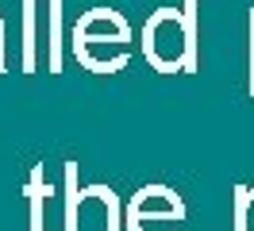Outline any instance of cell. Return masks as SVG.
<instances>
[{
	"mask_svg": "<svg viewBox=\"0 0 254 231\" xmlns=\"http://www.w3.org/2000/svg\"><path fill=\"white\" fill-rule=\"evenodd\" d=\"M143 58L158 74H192L196 70V0H185V8H158L146 19Z\"/></svg>",
	"mask_w": 254,
	"mask_h": 231,
	"instance_id": "obj_1",
	"label": "cell"
},
{
	"mask_svg": "<svg viewBox=\"0 0 254 231\" xmlns=\"http://www.w3.org/2000/svg\"><path fill=\"white\" fill-rule=\"evenodd\" d=\"M127 39L131 27L116 8H89L73 27V54L77 62H85L96 46H104L112 58H127Z\"/></svg>",
	"mask_w": 254,
	"mask_h": 231,
	"instance_id": "obj_2",
	"label": "cell"
},
{
	"mask_svg": "<svg viewBox=\"0 0 254 231\" xmlns=\"http://www.w3.org/2000/svg\"><path fill=\"white\" fill-rule=\"evenodd\" d=\"M185 208L177 200L174 189H162V185H150L139 197L131 200V224H146V220H181Z\"/></svg>",
	"mask_w": 254,
	"mask_h": 231,
	"instance_id": "obj_3",
	"label": "cell"
},
{
	"mask_svg": "<svg viewBox=\"0 0 254 231\" xmlns=\"http://www.w3.org/2000/svg\"><path fill=\"white\" fill-rule=\"evenodd\" d=\"M47 70H62V0H50L47 12Z\"/></svg>",
	"mask_w": 254,
	"mask_h": 231,
	"instance_id": "obj_4",
	"label": "cell"
},
{
	"mask_svg": "<svg viewBox=\"0 0 254 231\" xmlns=\"http://www.w3.org/2000/svg\"><path fill=\"white\" fill-rule=\"evenodd\" d=\"M23 74H35V0H23Z\"/></svg>",
	"mask_w": 254,
	"mask_h": 231,
	"instance_id": "obj_5",
	"label": "cell"
},
{
	"mask_svg": "<svg viewBox=\"0 0 254 231\" xmlns=\"http://www.w3.org/2000/svg\"><path fill=\"white\" fill-rule=\"evenodd\" d=\"M27 193H31V231H43V169H35L31 173V185H27Z\"/></svg>",
	"mask_w": 254,
	"mask_h": 231,
	"instance_id": "obj_6",
	"label": "cell"
},
{
	"mask_svg": "<svg viewBox=\"0 0 254 231\" xmlns=\"http://www.w3.org/2000/svg\"><path fill=\"white\" fill-rule=\"evenodd\" d=\"M239 228L254 231V189H239Z\"/></svg>",
	"mask_w": 254,
	"mask_h": 231,
	"instance_id": "obj_7",
	"label": "cell"
},
{
	"mask_svg": "<svg viewBox=\"0 0 254 231\" xmlns=\"http://www.w3.org/2000/svg\"><path fill=\"white\" fill-rule=\"evenodd\" d=\"M251 92H254V12H251Z\"/></svg>",
	"mask_w": 254,
	"mask_h": 231,
	"instance_id": "obj_8",
	"label": "cell"
},
{
	"mask_svg": "<svg viewBox=\"0 0 254 231\" xmlns=\"http://www.w3.org/2000/svg\"><path fill=\"white\" fill-rule=\"evenodd\" d=\"M0 74H4V19H0Z\"/></svg>",
	"mask_w": 254,
	"mask_h": 231,
	"instance_id": "obj_9",
	"label": "cell"
}]
</instances>
